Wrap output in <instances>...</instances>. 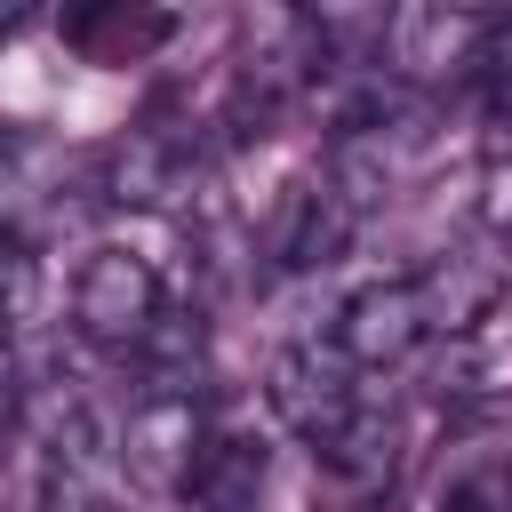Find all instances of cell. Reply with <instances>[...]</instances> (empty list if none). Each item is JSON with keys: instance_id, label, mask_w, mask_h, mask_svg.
Wrapping results in <instances>:
<instances>
[{"instance_id": "6da1fadb", "label": "cell", "mask_w": 512, "mask_h": 512, "mask_svg": "<svg viewBox=\"0 0 512 512\" xmlns=\"http://www.w3.org/2000/svg\"><path fill=\"white\" fill-rule=\"evenodd\" d=\"M368 368L328 336V328H312V336H288L280 352H272V368H264V400H272V416L320 456L360 408H368V384H360Z\"/></svg>"}, {"instance_id": "7a4b0ae2", "label": "cell", "mask_w": 512, "mask_h": 512, "mask_svg": "<svg viewBox=\"0 0 512 512\" xmlns=\"http://www.w3.org/2000/svg\"><path fill=\"white\" fill-rule=\"evenodd\" d=\"M168 320V280L152 256L136 248H96L80 272H72V328L96 344V352H136L152 328Z\"/></svg>"}, {"instance_id": "3957f363", "label": "cell", "mask_w": 512, "mask_h": 512, "mask_svg": "<svg viewBox=\"0 0 512 512\" xmlns=\"http://www.w3.org/2000/svg\"><path fill=\"white\" fill-rule=\"evenodd\" d=\"M208 176V128L184 112H144L112 160H104V192L128 200V208H168V200H192V184Z\"/></svg>"}, {"instance_id": "277c9868", "label": "cell", "mask_w": 512, "mask_h": 512, "mask_svg": "<svg viewBox=\"0 0 512 512\" xmlns=\"http://www.w3.org/2000/svg\"><path fill=\"white\" fill-rule=\"evenodd\" d=\"M208 384H136L128 416H120V464L144 488H176L192 472V456L208 448Z\"/></svg>"}, {"instance_id": "5b68a950", "label": "cell", "mask_w": 512, "mask_h": 512, "mask_svg": "<svg viewBox=\"0 0 512 512\" xmlns=\"http://www.w3.org/2000/svg\"><path fill=\"white\" fill-rule=\"evenodd\" d=\"M352 224H360V200L328 168H304V176L280 184V200L264 216V256L280 272H328L352 248Z\"/></svg>"}, {"instance_id": "8992f818", "label": "cell", "mask_w": 512, "mask_h": 512, "mask_svg": "<svg viewBox=\"0 0 512 512\" xmlns=\"http://www.w3.org/2000/svg\"><path fill=\"white\" fill-rule=\"evenodd\" d=\"M328 336H336L368 376H376V368L416 360V352L432 344V312H424L416 272H400V280H368L360 296H344V304H336V320H328Z\"/></svg>"}, {"instance_id": "52a82bcc", "label": "cell", "mask_w": 512, "mask_h": 512, "mask_svg": "<svg viewBox=\"0 0 512 512\" xmlns=\"http://www.w3.org/2000/svg\"><path fill=\"white\" fill-rule=\"evenodd\" d=\"M416 288H424L432 336H472V328L496 312V296L512 288V240H496V232L456 240V248H440V256L416 272Z\"/></svg>"}, {"instance_id": "ba28073f", "label": "cell", "mask_w": 512, "mask_h": 512, "mask_svg": "<svg viewBox=\"0 0 512 512\" xmlns=\"http://www.w3.org/2000/svg\"><path fill=\"white\" fill-rule=\"evenodd\" d=\"M56 32H64V48L80 64L128 72V64H144V56H160L176 40V8L168 0H64Z\"/></svg>"}, {"instance_id": "9c48e42d", "label": "cell", "mask_w": 512, "mask_h": 512, "mask_svg": "<svg viewBox=\"0 0 512 512\" xmlns=\"http://www.w3.org/2000/svg\"><path fill=\"white\" fill-rule=\"evenodd\" d=\"M264 496V440L256 432H208V448L192 456V472L176 480V504L184 512H256Z\"/></svg>"}, {"instance_id": "30bf717a", "label": "cell", "mask_w": 512, "mask_h": 512, "mask_svg": "<svg viewBox=\"0 0 512 512\" xmlns=\"http://www.w3.org/2000/svg\"><path fill=\"white\" fill-rule=\"evenodd\" d=\"M32 312H40V256L16 224H0V344H16Z\"/></svg>"}, {"instance_id": "8fae6325", "label": "cell", "mask_w": 512, "mask_h": 512, "mask_svg": "<svg viewBox=\"0 0 512 512\" xmlns=\"http://www.w3.org/2000/svg\"><path fill=\"white\" fill-rule=\"evenodd\" d=\"M24 424V368H16V344H0V448L16 440Z\"/></svg>"}, {"instance_id": "7c38bea8", "label": "cell", "mask_w": 512, "mask_h": 512, "mask_svg": "<svg viewBox=\"0 0 512 512\" xmlns=\"http://www.w3.org/2000/svg\"><path fill=\"white\" fill-rule=\"evenodd\" d=\"M40 8H48V0H0V48H8V40H16V32L40 16Z\"/></svg>"}, {"instance_id": "4fadbf2b", "label": "cell", "mask_w": 512, "mask_h": 512, "mask_svg": "<svg viewBox=\"0 0 512 512\" xmlns=\"http://www.w3.org/2000/svg\"><path fill=\"white\" fill-rule=\"evenodd\" d=\"M496 512H512V464H504V480H496Z\"/></svg>"}]
</instances>
